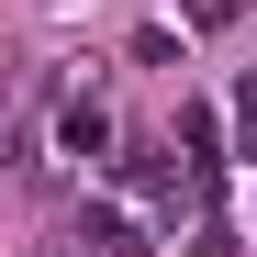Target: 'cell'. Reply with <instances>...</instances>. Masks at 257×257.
Masks as SVG:
<instances>
[{"label":"cell","mask_w":257,"mask_h":257,"mask_svg":"<svg viewBox=\"0 0 257 257\" xmlns=\"http://www.w3.org/2000/svg\"><path fill=\"white\" fill-rule=\"evenodd\" d=\"M56 135H67V157H101V146H112V112H101V101H67Z\"/></svg>","instance_id":"obj_1"},{"label":"cell","mask_w":257,"mask_h":257,"mask_svg":"<svg viewBox=\"0 0 257 257\" xmlns=\"http://www.w3.org/2000/svg\"><path fill=\"white\" fill-rule=\"evenodd\" d=\"M90 246H101V257H146V235H135V224H123V212H112V201L90 212Z\"/></svg>","instance_id":"obj_2"},{"label":"cell","mask_w":257,"mask_h":257,"mask_svg":"<svg viewBox=\"0 0 257 257\" xmlns=\"http://www.w3.org/2000/svg\"><path fill=\"white\" fill-rule=\"evenodd\" d=\"M235 12H246V0H190V23H201V34H224Z\"/></svg>","instance_id":"obj_3"},{"label":"cell","mask_w":257,"mask_h":257,"mask_svg":"<svg viewBox=\"0 0 257 257\" xmlns=\"http://www.w3.org/2000/svg\"><path fill=\"white\" fill-rule=\"evenodd\" d=\"M235 135H246V157H257V78L235 90Z\"/></svg>","instance_id":"obj_4"},{"label":"cell","mask_w":257,"mask_h":257,"mask_svg":"<svg viewBox=\"0 0 257 257\" xmlns=\"http://www.w3.org/2000/svg\"><path fill=\"white\" fill-rule=\"evenodd\" d=\"M190 257H246V246H235L224 224H212V235H190Z\"/></svg>","instance_id":"obj_5"}]
</instances>
